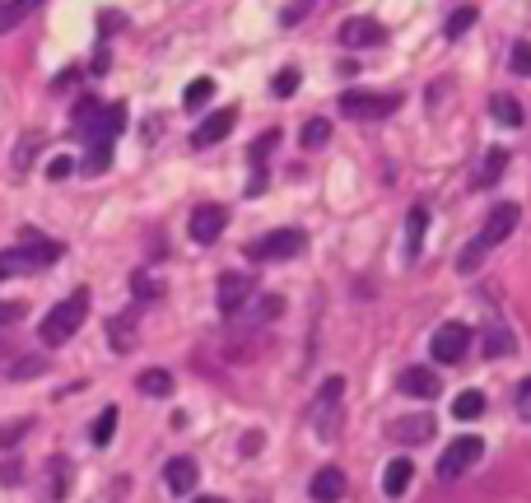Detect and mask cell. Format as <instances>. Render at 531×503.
Segmentation results:
<instances>
[{"mask_svg":"<svg viewBox=\"0 0 531 503\" xmlns=\"http://www.w3.org/2000/svg\"><path fill=\"white\" fill-rule=\"evenodd\" d=\"M126 126V108L122 103H103L94 112V122L84 126V140H89V154H84V173H103L112 164V140L122 136Z\"/></svg>","mask_w":531,"mask_h":503,"instance_id":"6da1fadb","label":"cell"},{"mask_svg":"<svg viewBox=\"0 0 531 503\" xmlns=\"http://www.w3.org/2000/svg\"><path fill=\"white\" fill-rule=\"evenodd\" d=\"M84 317H89V289H75L70 299H61L52 313L42 317V327H38L42 345H66L84 327Z\"/></svg>","mask_w":531,"mask_h":503,"instance_id":"7a4b0ae2","label":"cell"},{"mask_svg":"<svg viewBox=\"0 0 531 503\" xmlns=\"http://www.w3.org/2000/svg\"><path fill=\"white\" fill-rule=\"evenodd\" d=\"M341 415H345V378H327L317 387V401H313L317 443H336L341 438Z\"/></svg>","mask_w":531,"mask_h":503,"instance_id":"3957f363","label":"cell"},{"mask_svg":"<svg viewBox=\"0 0 531 503\" xmlns=\"http://www.w3.org/2000/svg\"><path fill=\"white\" fill-rule=\"evenodd\" d=\"M61 257H66V247H61V243L10 247V252H0V280H10V275H28V271H42V266H56Z\"/></svg>","mask_w":531,"mask_h":503,"instance_id":"277c9868","label":"cell"},{"mask_svg":"<svg viewBox=\"0 0 531 503\" xmlns=\"http://www.w3.org/2000/svg\"><path fill=\"white\" fill-rule=\"evenodd\" d=\"M299 252H308V238L299 229H275V233H261L257 243L247 247L252 261H294Z\"/></svg>","mask_w":531,"mask_h":503,"instance_id":"5b68a950","label":"cell"},{"mask_svg":"<svg viewBox=\"0 0 531 503\" xmlns=\"http://www.w3.org/2000/svg\"><path fill=\"white\" fill-rule=\"evenodd\" d=\"M392 112H396V94H364V89L341 94V117H350V122H382Z\"/></svg>","mask_w":531,"mask_h":503,"instance_id":"8992f818","label":"cell"},{"mask_svg":"<svg viewBox=\"0 0 531 503\" xmlns=\"http://www.w3.org/2000/svg\"><path fill=\"white\" fill-rule=\"evenodd\" d=\"M480 452H485V438H476V434L452 438V443H448V452L438 457V476H443V480L466 476V471H471V466L480 462Z\"/></svg>","mask_w":531,"mask_h":503,"instance_id":"52a82bcc","label":"cell"},{"mask_svg":"<svg viewBox=\"0 0 531 503\" xmlns=\"http://www.w3.org/2000/svg\"><path fill=\"white\" fill-rule=\"evenodd\" d=\"M466 350H471V327H466V322H448V327H438L434 340H429L434 364H462Z\"/></svg>","mask_w":531,"mask_h":503,"instance_id":"ba28073f","label":"cell"},{"mask_svg":"<svg viewBox=\"0 0 531 503\" xmlns=\"http://www.w3.org/2000/svg\"><path fill=\"white\" fill-rule=\"evenodd\" d=\"M252 280H247V275H238V271H229V275H219V313L224 317H233V313H243L247 303H252Z\"/></svg>","mask_w":531,"mask_h":503,"instance_id":"9c48e42d","label":"cell"},{"mask_svg":"<svg viewBox=\"0 0 531 503\" xmlns=\"http://www.w3.org/2000/svg\"><path fill=\"white\" fill-rule=\"evenodd\" d=\"M518 215H522V210H518V205H513V201H508V205H494V210H490V219H485V229H480V238H476V243L485 247V252H490V247H499V243H504V238H508V233L518 229Z\"/></svg>","mask_w":531,"mask_h":503,"instance_id":"30bf717a","label":"cell"},{"mask_svg":"<svg viewBox=\"0 0 531 503\" xmlns=\"http://www.w3.org/2000/svg\"><path fill=\"white\" fill-rule=\"evenodd\" d=\"M387 434H392L396 443H406V448L429 443V438H434V415H429V410H420V415H396Z\"/></svg>","mask_w":531,"mask_h":503,"instance_id":"8fae6325","label":"cell"},{"mask_svg":"<svg viewBox=\"0 0 531 503\" xmlns=\"http://www.w3.org/2000/svg\"><path fill=\"white\" fill-rule=\"evenodd\" d=\"M224 224H229V210H224V205H196V210H191V238H196V243H215L219 233H224Z\"/></svg>","mask_w":531,"mask_h":503,"instance_id":"7c38bea8","label":"cell"},{"mask_svg":"<svg viewBox=\"0 0 531 503\" xmlns=\"http://www.w3.org/2000/svg\"><path fill=\"white\" fill-rule=\"evenodd\" d=\"M233 122H238V112L233 108H219V112H210L201 126H196V136H191V145L196 150H210V145H219V140L233 131Z\"/></svg>","mask_w":531,"mask_h":503,"instance_id":"4fadbf2b","label":"cell"},{"mask_svg":"<svg viewBox=\"0 0 531 503\" xmlns=\"http://www.w3.org/2000/svg\"><path fill=\"white\" fill-rule=\"evenodd\" d=\"M396 387L406 396H420V401H434V396L443 392V382H438L434 368H406V373L396 378Z\"/></svg>","mask_w":531,"mask_h":503,"instance_id":"5bb4252c","label":"cell"},{"mask_svg":"<svg viewBox=\"0 0 531 503\" xmlns=\"http://www.w3.org/2000/svg\"><path fill=\"white\" fill-rule=\"evenodd\" d=\"M341 42H345V47H382L387 33H382V24H373V19H345Z\"/></svg>","mask_w":531,"mask_h":503,"instance_id":"9a60e30c","label":"cell"},{"mask_svg":"<svg viewBox=\"0 0 531 503\" xmlns=\"http://www.w3.org/2000/svg\"><path fill=\"white\" fill-rule=\"evenodd\" d=\"M308 494H313L317 503H336L345 494V471L341 466H322L313 476V485H308Z\"/></svg>","mask_w":531,"mask_h":503,"instance_id":"2e32d148","label":"cell"},{"mask_svg":"<svg viewBox=\"0 0 531 503\" xmlns=\"http://www.w3.org/2000/svg\"><path fill=\"white\" fill-rule=\"evenodd\" d=\"M164 485L173 494H191L196 490V462H191V457H173V462L164 466Z\"/></svg>","mask_w":531,"mask_h":503,"instance_id":"e0dca14e","label":"cell"},{"mask_svg":"<svg viewBox=\"0 0 531 503\" xmlns=\"http://www.w3.org/2000/svg\"><path fill=\"white\" fill-rule=\"evenodd\" d=\"M410 476H415V466H410L406 457L387 462V471H382V494H387V499H401V494L410 490Z\"/></svg>","mask_w":531,"mask_h":503,"instance_id":"ac0fdd59","label":"cell"},{"mask_svg":"<svg viewBox=\"0 0 531 503\" xmlns=\"http://www.w3.org/2000/svg\"><path fill=\"white\" fill-rule=\"evenodd\" d=\"M424 229H429V210L424 205H415L406 215V261L420 257V247H424Z\"/></svg>","mask_w":531,"mask_h":503,"instance_id":"d6986e66","label":"cell"},{"mask_svg":"<svg viewBox=\"0 0 531 503\" xmlns=\"http://www.w3.org/2000/svg\"><path fill=\"white\" fill-rule=\"evenodd\" d=\"M42 0H0V33H10V28H19L28 19V14L38 10Z\"/></svg>","mask_w":531,"mask_h":503,"instance_id":"ffe728a7","label":"cell"},{"mask_svg":"<svg viewBox=\"0 0 531 503\" xmlns=\"http://www.w3.org/2000/svg\"><path fill=\"white\" fill-rule=\"evenodd\" d=\"M490 117L499 126H522V103L513 94H494L490 98Z\"/></svg>","mask_w":531,"mask_h":503,"instance_id":"44dd1931","label":"cell"},{"mask_svg":"<svg viewBox=\"0 0 531 503\" xmlns=\"http://www.w3.org/2000/svg\"><path fill=\"white\" fill-rule=\"evenodd\" d=\"M210 98H215V80H210V75H201V80H191L187 89H182V108H205V103H210Z\"/></svg>","mask_w":531,"mask_h":503,"instance_id":"7402d4cb","label":"cell"},{"mask_svg":"<svg viewBox=\"0 0 531 503\" xmlns=\"http://www.w3.org/2000/svg\"><path fill=\"white\" fill-rule=\"evenodd\" d=\"M518 350V340H513V331L508 327H490V336H485V359H504V354Z\"/></svg>","mask_w":531,"mask_h":503,"instance_id":"603a6c76","label":"cell"},{"mask_svg":"<svg viewBox=\"0 0 531 503\" xmlns=\"http://www.w3.org/2000/svg\"><path fill=\"white\" fill-rule=\"evenodd\" d=\"M327 145H331V122L327 117L303 122V150H327Z\"/></svg>","mask_w":531,"mask_h":503,"instance_id":"cb8c5ba5","label":"cell"},{"mask_svg":"<svg viewBox=\"0 0 531 503\" xmlns=\"http://www.w3.org/2000/svg\"><path fill=\"white\" fill-rule=\"evenodd\" d=\"M136 387L145 396H168V392H173V373H164V368H150V373H140V378H136Z\"/></svg>","mask_w":531,"mask_h":503,"instance_id":"d4e9b609","label":"cell"},{"mask_svg":"<svg viewBox=\"0 0 531 503\" xmlns=\"http://www.w3.org/2000/svg\"><path fill=\"white\" fill-rule=\"evenodd\" d=\"M452 415H457V420H480V415H485V392H462L452 401Z\"/></svg>","mask_w":531,"mask_h":503,"instance_id":"484cf974","label":"cell"},{"mask_svg":"<svg viewBox=\"0 0 531 503\" xmlns=\"http://www.w3.org/2000/svg\"><path fill=\"white\" fill-rule=\"evenodd\" d=\"M108 340H112V350H131L136 345V327H131V317H112L108 322Z\"/></svg>","mask_w":531,"mask_h":503,"instance_id":"4316f807","label":"cell"},{"mask_svg":"<svg viewBox=\"0 0 531 503\" xmlns=\"http://www.w3.org/2000/svg\"><path fill=\"white\" fill-rule=\"evenodd\" d=\"M112 434H117V406H108L103 415L94 420V429H89V438H94V448H108Z\"/></svg>","mask_w":531,"mask_h":503,"instance_id":"83f0119b","label":"cell"},{"mask_svg":"<svg viewBox=\"0 0 531 503\" xmlns=\"http://www.w3.org/2000/svg\"><path fill=\"white\" fill-rule=\"evenodd\" d=\"M504 168H508V154H504V150H490V154H485V168H480L476 182H480V187H494Z\"/></svg>","mask_w":531,"mask_h":503,"instance_id":"f1b7e54d","label":"cell"},{"mask_svg":"<svg viewBox=\"0 0 531 503\" xmlns=\"http://www.w3.org/2000/svg\"><path fill=\"white\" fill-rule=\"evenodd\" d=\"M28 429H33V420H10V424H0V448H19V438L28 434Z\"/></svg>","mask_w":531,"mask_h":503,"instance_id":"f546056e","label":"cell"},{"mask_svg":"<svg viewBox=\"0 0 531 503\" xmlns=\"http://www.w3.org/2000/svg\"><path fill=\"white\" fill-rule=\"evenodd\" d=\"M471 24H476V10H471V5H466V10H457L448 19V38L457 42V38H466V33H471Z\"/></svg>","mask_w":531,"mask_h":503,"instance_id":"4dcf8cb0","label":"cell"},{"mask_svg":"<svg viewBox=\"0 0 531 503\" xmlns=\"http://www.w3.org/2000/svg\"><path fill=\"white\" fill-rule=\"evenodd\" d=\"M275 145H280V131H266V136H261L257 145H252V164H257V173L266 168V159H271Z\"/></svg>","mask_w":531,"mask_h":503,"instance_id":"1f68e13d","label":"cell"},{"mask_svg":"<svg viewBox=\"0 0 531 503\" xmlns=\"http://www.w3.org/2000/svg\"><path fill=\"white\" fill-rule=\"evenodd\" d=\"M70 462L66 457H52V499H61V494H66V485H70Z\"/></svg>","mask_w":531,"mask_h":503,"instance_id":"d6a6232c","label":"cell"},{"mask_svg":"<svg viewBox=\"0 0 531 503\" xmlns=\"http://www.w3.org/2000/svg\"><path fill=\"white\" fill-rule=\"evenodd\" d=\"M294 89H299V70H280V75L271 80V94L275 98H289Z\"/></svg>","mask_w":531,"mask_h":503,"instance_id":"836d02e7","label":"cell"},{"mask_svg":"<svg viewBox=\"0 0 531 503\" xmlns=\"http://www.w3.org/2000/svg\"><path fill=\"white\" fill-rule=\"evenodd\" d=\"M480 261H485V247H480V243H471V247H466V252H462V257H457V271H476V266H480Z\"/></svg>","mask_w":531,"mask_h":503,"instance_id":"e575fe53","label":"cell"},{"mask_svg":"<svg viewBox=\"0 0 531 503\" xmlns=\"http://www.w3.org/2000/svg\"><path fill=\"white\" fill-rule=\"evenodd\" d=\"M313 5H317V0H294V5H289V10L280 14V24H285V28H294V24H299V19H303V14L313 10Z\"/></svg>","mask_w":531,"mask_h":503,"instance_id":"d590c367","label":"cell"},{"mask_svg":"<svg viewBox=\"0 0 531 503\" xmlns=\"http://www.w3.org/2000/svg\"><path fill=\"white\" fill-rule=\"evenodd\" d=\"M42 368H47V364H42V359H19V364L10 368V378H38Z\"/></svg>","mask_w":531,"mask_h":503,"instance_id":"8d00e7d4","label":"cell"},{"mask_svg":"<svg viewBox=\"0 0 531 503\" xmlns=\"http://www.w3.org/2000/svg\"><path fill=\"white\" fill-rule=\"evenodd\" d=\"M513 70H518V75H531V42H518V47H513Z\"/></svg>","mask_w":531,"mask_h":503,"instance_id":"74e56055","label":"cell"},{"mask_svg":"<svg viewBox=\"0 0 531 503\" xmlns=\"http://www.w3.org/2000/svg\"><path fill=\"white\" fill-rule=\"evenodd\" d=\"M70 168H75V159H66V154H56L52 164H47V177H52V182H61V177H70Z\"/></svg>","mask_w":531,"mask_h":503,"instance_id":"f35d334b","label":"cell"},{"mask_svg":"<svg viewBox=\"0 0 531 503\" xmlns=\"http://www.w3.org/2000/svg\"><path fill=\"white\" fill-rule=\"evenodd\" d=\"M518 415L531 420V378H522V387H518Z\"/></svg>","mask_w":531,"mask_h":503,"instance_id":"ab89813d","label":"cell"},{"mask_svg":"<svg viewBox=\"0 0 531 503\" xmlns=\"http://www.w3.org/2000/svg\"><path fill=\"white\" fill-rule=\"evenodd\" d=\"M131 285H136V294H140V299H159V285H154L150 275H136Z\"/></svg>","mask_w":531,"mask_h":503,"instance_id":"60d3db41","label":"cell"},{"mask_svg":"<svg viewBox=\"0 0 531 503\" xmlns=\"http://www.w3.org/2000/svg\"><path fill=\"white\" fill-rule=\"evenodd\" d=\"M19 317H24V303H0V327H10Z\"/></svg>","mask_w":531,"mask_h":503,"instance_id":"b9f144b4","label":"cell"},{"mask_svg":"<svg viewBox=\"0 0 531 503\" xmlns=\"http://www.w3.org/2000/svg\"><path fill=\"white\" fill-rule=\"evenodd\" d=\"M196 503H224V499H196Z\"/></svg>","mask_w":531,"mask_h":503,"instance_id":"7bdbcfd3","label":"cell"}]
</instances>
